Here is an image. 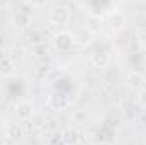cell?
Segmentation results:
<instances>
[{
  "instance_id": "1",
  "label": "cell",
  "mask_w": 146,
  "mask_h": 145,
  "mask_svg": "<svg viewBox=\"0 0 146 145\" xmlns=\"http://www.w3.org/2000/svg\"><path fill=\"white\" fill-rule=\"evenodd\" d=\"M48 22L54 28H66L72 22V10L66 5H54L48 12Z\"/></svg>"
},
{
  "instance_id": "2",
  "label": "cell",
  "mask_w": 146,
  "mask_h": 145,
  "mask_svg": "<svg viewBox=\"0 0 146 145\" xmlns=\"http://www.w3.org/2000/svg\"><path fill=\"white\" fill-rule=\"evenodd\" d=\"M75 43H76V39H75V36H73L70 31H60V33H56L54 38H53V46L60 53H68L73 46H75Z\"/></svg>"
},
{
  "instance_id": "3",
  "label": "cell",
  "mask_w": 146,
  "mask_h": 145,
  "mask_svg": "<svg viewBox=\"0 0 146 145\" xmlns=\"http://www.w3.org/2000/svg\"><path fill=\"white\" fill-rule=\"evenodd\" d=\"M48 106L54 111H65L70 106V97L65 92H53L48 96Z\"/></svg>"
},
{
  "instance_id": "4",
  "label": "cell",
  "mask_w": 146,
  "mask_h": 145,
  "mask_svg": "<svg viewBox=\"0 0 146 145\" xmlns=\"http://www.w3.org/2000/svg\"><path fill=\"white\" fill-rule=\"evenodd\" d=\"M10 22H12V26H14L15 29L24 31V29L31 28V24H33V15H31L29 12H26V10H17V12L12 14Z\"/></svg>"
},
{
  "instance_id": "5",
  "label": "cell",
  "mask_w": 146,
  "mask_h": 145,
  "mask_svg": "<svg viewBox=\"0 0 146 145\" xmlns=\"http://www.w3.org/2000/svg\"><path fill=\"white\" fill-rule=\"evenodd\" d=\"M15 113H17L19 119L27 121V119H31V118L34 116V106H33V103H29V101H19V103L15 104Z\"/></svg>"
},
{
  "instance_id": "6",
  "label": "cell",
  "mask_w": 146,
  "mask_h": 145,
  "mask_svg": "<svg viewBox=\"0 0 146 145\" xmlns=\"http://www.w3.org/2000/svg\"><path fill=\"white\" fill-rule=\"evenodd\" d=\"M80 138H82V135L75 126H66L61 132V142L65 145H76L80 142Z\"/></svg>"
},
{
  "instance_id": "7",
  "label": "cell",
  "mask_w": 146,
  "mask_h": 145,
  "mask_svg": "<svg viewBox=\"0 0 146 145\" xmlns=\"http://www.w3.org/2000/svg\"><path fill=\"white\" fill-rule=\"evenodd\" d=\"M90 63L95 68H106V67H109V63H110V55L107 51H95L90 56Z\"/></svg>"
},
{
  "instance_id": "8",
  "label": "cell",
  "mask_w": 146,
  "mask_h": 145,
  "mask_svg": "<svg viewBox=\"0 0 146 145\" xmlns=\"http://www.w3.org/2000/svg\"><path fill=\"white\" fill-rule=\"evenodd\" d=\"M126 80H127V85H129L133 91H141L143 85H145V77L139 72H131L127 75Z\"/></svg>"
},
{
  "instance_id": "9",
  "label": "cell",
  "mask_w": 146,
  "mask_h": 145,
  "mask_svg": "<svg viewBox=\"0 0 146 145\" xmlns=\"http://www.w3.org/2000/svg\"><path fill=\"white\" fill-rule=\"evenodd\" d=\"M100 26H102V19L97 14L88 15L87 21H85V31H88V33H99L100 31Z\"/></svg>"
},
{
  "instance_id": "10",
  "label": "cell",
  "mask_w": 146,
  "mask_h": 145,
  "mask_svg": "<svg viewBox=\"0 0 146 145\" xmlns=\"http://www.w3.org/2000/svg\"><path fill=\"white\" fill-rule=\"evenodd\" d=\"M22 135H24V132H22V126L19 123H9L5 126V137L9 140H19Z\"/></svg>"
}]
</instances>
